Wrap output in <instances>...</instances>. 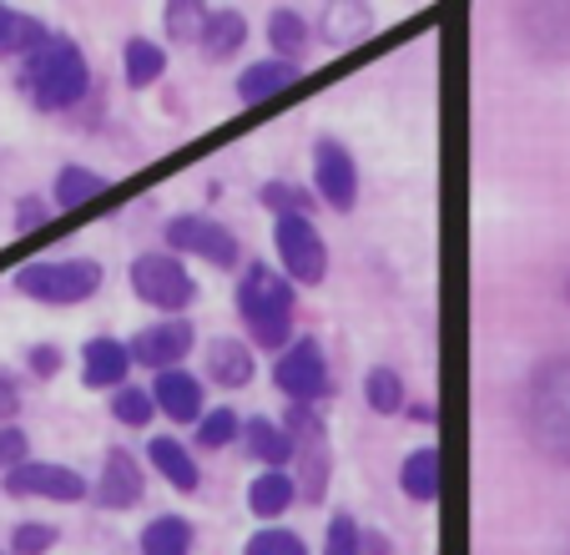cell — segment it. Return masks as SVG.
Returning <instances> with one entry per match:
<instances>
[{"mask_svg": "<svg viewBox=\"0 0 570 555\" xmlns=\"http://www.w3.org/2000/svg\"><path fill=\"white\" fill-rule=\"evenodd\" d=\"M0 555H6V551H0Z\"/></svg>", "mask_w": 570, "mask_h": 555, "instance_id": "cell-45", "label": "cell"}, {"mask_svg": "<svg viewBox=\"0 0 570 555\" xmlns=\"http://www.w3.org/2000/svg\"><path fill=\"white\" fill-rule=\"evenodd\" d=\"M107 187L111 182L91 167H61L56 172V187H51V203L56 207H87V203H97Z\"/></svg>", "mask_w": 570, "mask_h": 555, "instance_id": "cell-27", "label": "cell"}, {"mask_svg": "<svg viewBox=\"0 0 570 555\" xmlns=\"http://www.w3.org/2000/svg\"><path fill=\"white\" fill-rule=\"evenodd\" d=\"M273 247H278V263L288 283H323L328 278V247H323L318 227L308 217H273Z\"/></svg>", "mask_w": 570, "mask_h": 555, "instance_id": "cell-6", "label": "cell"}, {"mask_svg": "<svg viewBox=\"0 0 570 555\" xmlns=\"http://www.w3.org/2000/svg\"><path fill=\"white\" fill-rule=\"evenodd\" d=\"M51 223V207H46V197H21L16 203V233H36V227Z\"/></svg>", "mask_w": 570, "mask_h": 555, "instance_id": "cell-40", "label": "cell"}, {"mask_svg": "<svg viewBox=\"0 0 570 555\" xmlns=\"http://www.w3.org/2000/svg\"><path fill=\"white\" fill-rule=\"evenodd\" d=\"M399 490L410 495V500L430 505L434 495H440V449L434 445H420L404 455V465H399Z\"/></svg>", "mask_w": 570, "mask_h": 555, "instance_id": "cell-20", "label": "cell"}, {"mask_svg": "<svg viewBox=\"0 0 570 555\" xmlns=\"http://www.w3.org/2000/svg\"><path fill=\"white\" fill-rule=\"evenodd\" d=\"M131 289H137V299L147 303V309H161L167 319H177V313H187L197 303V278L187 273V263L173 257L167 247H161V253H141L137 263H131Z\"/></svg>", "mask_w": 570, "mask_h": 555, "instance_id": "cell-5", "label": "cell"}, {"mask_svg": "<svg viewBox=\"0 0 570 555\" xmlns=\"http://www.w3.org/2000/svg\"><path fill=\"white\" fill-rule=\"evenodd\" d=\"M510 21L535 56L570 61V6H520Z\"/></svg>", "mask_w": 570, "mask_h": 555, "instance_id": "cell-13", "label": "cell"}, {"mask_svg": "<svg viewBox=\"0 0 570 555\" xmlns=\"http://www.w3.org/2000/svg\"><path fill=\"white\" fill-rule=\"evenodd\" d=\"M21 97L31 101L36 111H71L76 101H87L91 91V66H87V51L71 41V36H51L36 56L21 61Z\"/></svg>", "mask_w": 570, "mask_h": 555, "instance_id": "cell-2", "label": "cell"}, {"mask_svg": "<svg viewBox=\"0 0 570 555\" xmlns=\"http://www.w3.org/2000/svg\"><path fill=\"white\" fill-rule=\"evenodd\" d=\"M147 459H151V470H157L161 480L173 485V490L197 495V485H203V470H197L193 449H187L183 439H167V435H157V439H151V445H147Z\"/></svg>", "mask_w": 570, "mask_h": 555, "instance_id": "cell-18", "label": "cell"}, {"mask_svg": "<svg viewBox=\"0 0 570 555\" xmlns=\"http://www.w3.org/2000/svg\"><path fill=\"white\" fill-rule=\"evenodd\" d=\"M243 555H308V545L298 530H258L243 545Z\"/></svg>", "mask_w": 570, "mask_h": 555, "instance_id": "cell-36", "label": "cell"}, {"mask_svg": "<svg viewBox=\"0 0 570 555\" xmlns=\"http://www.w3.org/2000/svg\"><path fill=\"white\" fill-rule=\"evenodd\" d=\"M258 203L268 207L273 217H308V213H313V203H318V197H313L308 187H298V182H263Z\"/></svg>", "mask_w": 570, "mask_h": 555, "instance_id": "cell-29", "label": "cell"}, {"mask_svg": "<svg viewBox=\"0 0 570 555\" xmlns=\"http://www.w3.org/2000/svg\"><path fill=\"white\" fill-rule=\"evenodd\" d=\"M51 41V31H46V21H36V16L26 11H11V6H0V56H36L41 46Z\"/></svg>", "mask_w": 570, "mask_h": 555, "instance_id": "cell-21", "label": "cell"}, {"mask_svg": "<svg viewBox=\"0 0 570 555\" xmlns=\"http://www.w3.org/2000/svg\"><path fill=\"white\" fill-rule=\"evenodd\" d=\"M107 409H111V419H117V425H127V429H147L151 415H157L151 395H147V389H137V384L111 389V405Z\"/></svg>", "mask_w": 570, "mask_h": 555, "instance_id": "cell-30", "label": "cell"}, {"mask_svg": "<svg viewBox=\"0 0 570 555\" xmlns=\"http://www.w3.org/2000/svg\"><path fill=\"white\" fill-rule=\"evenodd\" d=\"M237 313L248 323L258 349H288L293 339V283L268 263H248L237 278Z\"/></svg>", "mask_w": 570, "mask_h": 555, "instance_id": "cell-3", "label": "cell"}, {"mask_svg": "<svg viewBox=\"0 0 570 555\" xmlns=\"http://www.w3.org/2000/svg\"><path fill=\"white\" fill-rule=\"evenodd\" d=\"M268 46H273L278 61L303 66V51H308V21H303L298 11H288V6H278V11L268 16Z\"/></svg>", "mask_w": 570, "mask_h": 555, "instance_id": "cell-26", "label": "cell"}, {"mask_svg": "<svg viewBox=\"0 0 570 555\" xmlns=\"http://www.w3.org/2000/svg\"><path fill=\"white\" fill-rule=\"evenodd\" d=\"M16 293L46 309H76V303H91L107 283V267L97 257H56V263H26L16 267Z\"/></svg>", "mask_w": 570, "mask_h": 555, "instance_id": "cell-4", "label": "cell"}, {"mask_svg": "<svg viewBox=\"0 0 570 555\" xmlns=\"http://www.w3.org/2000/svg\"><path fill=\"white\" fill-rule=\"evenodd\" d=\"M368 26H374V16L364 11V6H338V11H323V36H328V41H348V36L354 31H368Z\"/></svg>", "mask_w": 570, "mask_h": 555, "instance_id": "cell-37", "label": "cell"}, {"mask_svg": "<svg viewBox=\"0 0 570 555\" xmlns=\"http://www.w3.org/2000/svg\"><path fill=\"white\" fill-rule=\"evenodd\" d=\"M203 369L217 389H248L253 374H258V359L243 339H213L203 353Z\"/></svg>", "mask_w": 570, "mask_h": 555, "instance_id": "cell-16", "label": "cell"}, {"mask_svg": "<svg viewBox=\"0 0 570 555\" xmlns=\"http://www.w3.org/2000/svg\"><path fill=\"white\" fill-rule=\"evenodd\" d=\"M237 435H243V419H237L233 409H207V415L197 419V445L203 449H227Z\"/></svg>", "mask_w": 570, "mask_h": 555, "instance_id": "cell-33", "label": "cell"}, {"mask_svg": "<svg viewBox=\"0 0 570 555\" xmlns=\"http://www.w3.org/2000/svg\"><path fill=\"white\" fill-rule=\"evenodd\" d=\"M147 395H151V405H157V415H167L173 425H197V419H203V379L187 374V369L157 374Z\"/></svg>", "mask_w": 570, "mask_h": 555, "instance_id": "cell-14", "label": "cell"}, {"mask_svg": "<svg viewBox=\"0 0 570 555\" xmlns=\"http://www.w3.org/2000/svg\"><path fill=\"white\" fill-rule=\"evenodd\" d=\"M283 435H288V445H318V439H328V429H323V415L313 405H288V415H283Z\"/></svg>", "mask_w": 570, "mask_h": 555, "instance_id": "cell-32", "label": "cell"}, {"mask_svg": "<svg viewBox=\"0 0 570 555\" xmlns=\"http://www.w3.org/2000/svg\"><path fill=\"white\" fill-rule=\"evenodd\" d=\"M6 495H21V500H56V505H76L87 500V480L66 465H51V459H26L16 470H6Z\"/></svg>", "mask_w": 570, "mask_h": 555, "instance_id": "cell-10", "label": "cell"}, {"mask_svg": "<svg viewBox=\"0 0 570 555\" xmlns=\"http://www.w3.org/2000/svg\"><path fill=\"white\" fill-rule=\"evenodd\" d=\"M293 500H298V490H293L288 470H263L258 480L248 485V510L258 515V520H278V515H288Z\"/></svg>", "mask_w": 570, "mask_h": 555, "instance_id": "cell-23", "label": "cell"}, {"mask_svg": "<svg viewBox=\"0 0 570 555\" xmlns=\"http://www.w3.org/2000/svg\"><path fill=\"white\" fill-rule=\"evenodd\" d=\"M243 46H248V16L207 11L203 31H197V51H203V61H233Z\"/></svg>", "mask_w": 570, "mask_h": 555, "instance_id": "cell-19", "label": "cell"}, {"mask_svg": "<svg viewBox=\"0 0 570 555\" xmlns=\"http://www.w3.org/2000/svg\"><path fill=\"white\" fill-rule=\"evenodd\" d=\"M358 530H364V525L338 510L334 520H328V535H323V555H358Z\"/></svg>", "mask_w": 570, "mask_h": 555, "instance_id": "cell-38", "label": "cell"}, {"mask_svg": "<svg viewBox=\"0 0 570 555\" xmlns=\"http://www.w3.org/2000/svg\"><path fill=\"white\" fill-rule=\"evenodd\" d=\"M26 363H31L36 379H56V374H61V349H56V343H31Z\"/></svg>", "mask_w": 570, "mask_h": 555, "instance_id": "cell-41", "label": "cell"}, {"mask_svg": "<svg viewBox=\"0 0 570 555\" xmlns=\"http://www.w3.org/2000/svg\"><path fill=\"white\" fill-rule=\"evenodd\" d=\"M237 439H243V445H248V455L263 459L268 470H288V465H293V445H288V435H283L273 419H248Z\"/></svg>", "mask_w": 570, "mask_h": 555, "instance_id": "cell-24", "label": "cell"}, {"mask_svg": "<svg viewBox=\"0 0 570 555\" xmlns=\"http://www.w3.org/2000/svg\"><path fill=\"white\" fill-rule=\"evenodd\" d=\"M298 76H303V66L278 61V56H268V61H248V71L237 76V101H243V107L273 101L278 91H288V86L298 81Z\"/></svg>", "mask_w": 570, "mask_h": 555, "instance_id": "cell-17", "label": "cell"}, {"mask_svg": "<svg viewBox=\"0 0 570 555\" xmlns=\"http://www.w3.org/2000/svg\"><path fill=\"white\" fill-rule=\"evenodd\" d=\"M273 384L278 395H288V405H318L334 379H328V359H323V343L318 339H293L288 349L278 353L273 363Z\"/></svg>", "mask_w": 570, "mask_h": 555, "instance_id": "cell-7", "label": "cell"}, {"mask_svg": "<svg viewBox=\"0 0 570 555\" xmlns=\"http://www.w3.org/2000/svg\"><path fill=\"white\" fill-rule=\"evenodd\" d=\"M16 415H21V389H16V379L0 374V425H11Z\"/></svg>", "mask_w": 570, "mask_h": 555, "instance_id": "cell-42", "label": "cell"}, {"mask_svg": "<svg viewBox=\"0 0 570 555\" xmlns=\"http://www.w3.org/2000/svg\"><path fill=\"white\" fill-rule=\"evenodd\" d=\"M566 299H570V278H566Z\"/></svg>", "mask_w": 570, "mask_h": 555, "instance_id": "cell-44", "label": "cell"}, {"mask_svg": "<svg viewBox=\"0 0 570 555\" xmlns=\"http://www.w3.org/2000/svg\"><path fill=\"white\" fill-rule=\"evenodd\" d=\"M56 541H61V530L46 520H21L11 530V555H51Z\"/></svg>", "mask_w": 570, "mask_h": 555, "instance_id": "cell-34", "label": "cell"}, {"mask_svg": "<svg viewBox=\"0 0 570 555\" xmlns=\"http://www.w3.org/2000/svg\"><path fill=\"white\" fill-rule=\"evenodd\" d=\"M313 197L334 213H354L358 207V162L338 137L313 142Z\"/></svg>", "mask_w": 570, "mask_h": 555, "instance_id": "cell-9", "label": "cell"}, {"mask_svg": "<svg viewBox=\"0 0 570 555\" xmlns=\"http://www.w3.org/2000/svg\"><path fill=\"white\" fill-rule=\"evenodd\" d=\"M193 520L187 515H157V520L141 530V555H193Z\"/></svg>", "mask_w": 570, "mask_h": 555, "instance_id": "cell-25", "label": "cell"}, {"mask_svg": "<svg viewBox=\"0 0 570 555\" xmlns=\"http://www.w3.org/2000/svg\"><path fill=\"white\" fill-rule=\"evenodd\" d=\"M203 21H207V6H197V0H177V6H167V16H161V26H167L173 41H197Z\"/></svg>", "mask_w": 570, "mask_h": 555, "instance_id": "cell-35", "label": "cell"}, {"mask_svg": "<svg viewBox=\"0 0 570 555\" xmlns=\"http://www.w3.org/2000/svg\"><path fill=\"white\" fill-rule=\"evenodd\" d=\"M141 495H147L141 459L131 455V449H107L101 475H97V485H91V500H97L101 510H131V505H141Z\"/></svg>", "mask_w": 570, "mask_h": 555, "instance_id": "cell-12", "label": "cell"}, {"mask_svg": "<svg viewBox=\"0 0 570 555\" xmlns=\"http://www.w3.org/2000/svg\"><path fill=\"white\" fill-rule=\"evenodd\" d=\"M167 253L173 257H183V253L207 257L213 267H237L243 263V243H237V233L233 227H223L217 217H207V213L173 217V223H167Z\"/></svg>", "mask_w": 570, "mask_h": 555, "instance_id": "cell-8", "label": "cell"}, {"mask_svg": "<svg viewBox=\"0 0 570 555\" xmlns=\"http://www.w3.org/2000/svg\"><path fill=\"white\" fill-rule=\"evenodd\" d=\"M131 374V353L121 339H91L87 349H81V384L87 389H121Z\"/></svg>", "mask_w": 570, "mask_h": 555, "instance_id": "cell-15", "label": "cell"}, {"mask_svg": "<svg viewBox=\"0 0 570 555\" xmlns=\"http://www.w3.org/2000/svg\"><path fill=\"white\" fill-rule=\"evenodd\" d=\"M26 459H31V439H26V429L0 425V470H16V465H26Z\"/></svg>", "mask_w": 570, "mask_h": 555, "instance_id": "cell-39", "label": "cell"}, {"mask_svg": "<svg viewBox=\"0 0 570 555\" xmlns=\"http://www.w3.org/2000/svg\"><path fill=\"white\" fill-rule=\"evenodd\" d=\"M193 343H197V333L187 319H161V323H151V329H141L137 339L127 343V353H131V363H141V369L167 374V369H177V363L193 353Z\"/></svg>", "mask_w": 570, "mask_h": 555, "instance_id": "cell-11", "label": "cell"}, {"mask_svg": "<svg viewBox=\"0 0 570 555\" xmlns=\"http://www.w3.org/2000/svg\"><path fill=\"white\" fill-rule=\"evenodd\" d=\"M410 415H414V419H420V425H434V409H430V405H414V409H410Z\"/></svg>", "mask_w": 570, "mask_h": 555, "instance_id": "cell-43", "label": "cell"}, {"mask_svg": "<svg viewBox=\"0 0 570 555\" xmlns=\"http://www.w3.org/2000/svg\"><path fill=\"white\" fill-rule=\"evenodd\" d=\"M364 399L374 415H399V409H404V379L379 363V369H368V379H364Z\"/></svg>", "mask_w": 570, "mask_h": 555, "instance_id": "cell-31", "label": "cell"}, {"mask_svg": "<svg viewBox=\"0 0 570 555\" xmlns=\"http://www.w3.org/2000/svg\"><path fill=\"white\" fill-rule=\"evenodd\" d=\"M520 429L550 465H570V353H556L520 389Z\"/></svg>", "mask_w": 570, "mask_h": 555, "instance_id": "cell-1", "label": "cell"}, {"mask_svg": "<svg viewBox=\"0 0 570 555\" xmlns=\"http://www.w3.org/2000/svg\"><path fill=\"white\" fill-rule=\"evenodd\" d=\"M293 465H298V475H293V490H303V500L318 505L323 490H328V475H334L328 439H318V445H298V449H293Z\"/></svg>", "mask_w": 570, "mask_h": 555, "instance_id": "cell-22", "label": "cell"}, {"mask_svg": "<svg viewBox=\"0 0 570 555\" xmlns=\"http://www.w3.org/2000/svg\"><path fill=\"white\" fill-rule=\"evenodd\" d=\"M121 71H127V86H151L161 71H167V51H161L157 41H147V36H131L127 46H121Z\"/></svg>", "mask_w": 570, "mask_h": 555, "instance_id": "cell-28", "label": "cell"}]
</instances>
